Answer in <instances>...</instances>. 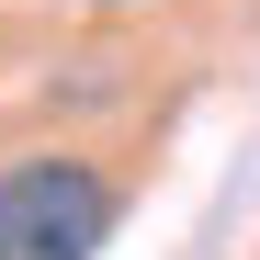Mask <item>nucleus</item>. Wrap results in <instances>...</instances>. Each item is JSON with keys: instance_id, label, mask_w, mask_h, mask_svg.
Listing matches in <instances>:
<instances>
[{"instance_id": "f257e3e1", "label": "nucleus", "mask_w": 260, "mask_h": 260, "mask_svg": "<svg viewBox=\"0 0 260 260\" xmlns=\"http://www.w3.org/2000/svg\"><path fill=\"white\" fill-rule=\"evenodd\" d=\"M113 215H124V192L91 158H12L0 170V260H102Z\"/></svg>"}]
</instances>
